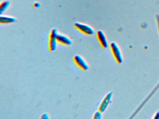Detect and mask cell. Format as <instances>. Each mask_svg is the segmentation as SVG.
<instances>
[{
    "instance_id": "9",
    "label": "cell",
    "mask_w": 159,
    "mask_h": 119,
    "mask_svg": "<svg viewBox=\"0 0 159 119\" xmlns=\"http://www.w3.org/2000/svg\"><path fill=\"white\" fill-rule=\"evenodd\" d=\"M10 5V2L8 1H4L0 5V14L1 15L4 13Z\"/></svg>"
},
{
    "instance_id": "3",
    "label": "cell",
    "mask_w": 159,
    "mask_h": 119,
    "mask_svg": "<svg viewBox=\"0 0 159 119\" xmlns=\"http://www.w3.org/2000/svg\"><path fill=\"white\" fill-rule=\"evenodd\" d=\"M74 27L82 33L88 35H93L94 33L93 29L87 24L80 22H76L74 24Z\"/></svg>"
},
{
    "instance_id": "10",
    "label": "cell",
    "mask_w": 159,
    "mask_h": 119,
    "mask_svg": "<svg viewBox=\"0 0 159 119\" xmlns=\"http://www.w3.org/2000/svg\"><path fill=\"white\" fill-rule=\"evenodd\" d=\"M102 118V112L98 110V111L96 112L94 114L93 118L94 119H101Z\"/></svg>"
},
{
    "instance_id": "4",
    "label": "cell",
    "mask_w": 159,
    "mask_h": 119,
    "mask_svg": "<svg viewBox=\"0 0 159 119\" xmlns=\"http://www.w3.org/2000/svg\"><path fill=\"white\" fill-rule=\"evenodd\" d=\"M112 95H113V94H112V92H109L106 95V96L105 97L104 99L102 100V102L99 105L98 110L102 112H103L107 110L109 105L111 102Z\"/></svg>"
},
{
    "instance_id": "2",
    "label": "cell",
    "mask_w": 159,
    "mask_h": 119,
    "mask_svg": "<svg viewBox=\"0 0 159 119\" xmlns=\"http://www.w3.org/2000/svg\"><path fill=\"white\" fill-rule=\"evenodd\" d=\"M58 33L57 29H53L50 33V38H49V48L51 51H54L57 47V36Z\"/></svg>"
},
{
    "instance_id": "12",
    "label": "cell",
    "mask_w": 159,
    "mask_h": 119,
    "mask_svg": "<svg viewBox=\"0 0 159 119\" xmlns=\"http://www.w3.org/2000/svg\"><path fill=\"white\" fill-rule=\"evenodd\" d=\"M156 22H157V27H158V33L159 34V15H156Z\"/></svg>"
},
{
    "instance_id": "8",
    "label": "cell",
    "mask_w": 159,
    "mask_h": 119,
    "mask_svg": "<svg viewBox=\"0 0 159 119\" xmlns=\"http://www.w3.org/2000/svg\"><path fill=\"white\" fill-rule=\"evenodd\" d=\"M16 21V19L9 16L1 15L0 17V23L2 24H10Z\"/></svg>"
},
{
    "instance_id": "1",
    "label": "cell",
    "mask_w": 159,
    "mask_h": 119,
    "mask_svg": "<svg viewBox=\"0 0 159 119\" xmlns=\"http://www.w3.org/2000/svg\"><path fill=\"white\" fill-rule=\"evenodd\" d=\"M110 47L116 62L118 64H121L123 61V58L120 46L115 42H112L111 43Z\"/></svg>"
},
{
    "instance_id": "11",
    "label": "cell",
    "mask_w": 159,
    "mask_h": 119,
    "mask_svg": "<svg viewBox=\"0 0 159 119\" xmlns=\"http://www.w3.org/2000/svg\"><path fill=\"white\" fill-rule=\"evenodd\" d=\"M49 118L50 117H49V114L47 113H43L41 117V119H49Z\"/></svg>"
},
{
    "instance_id": "14",
    "label": "cell",
    "mask_w": 159,
    "mask_h": 119,
    "mask_svg": "<svg viewBox=\"0 0 159 119\" xmlns=\"http://www.w3.org/2000/svg\"><path fill=\"white\" fill-rule=\"evenodd\" d=\"M34 6L35 7H38L40 6L39 4V3H36L34 4Z\"/></svg>"
},
{
    "instance_id": "13",
    "label": "cell",
    "mask_w": 159,
    "mask_h": 119,
    "mask_svg": "<svg viewBox=\"0 0 159 119\" xmlns=\"http://www.w3.org/2000/svg\"><path fill=\"white\" fill-rule=\"evenodd\" d=\"M153 119H159V111H158L155 115H154V117H153Z\"/></svg>"
},
{
    "instance_id": "7",
    "label": "cell",
    "mask_w": 159,
    "mask_h": 119,
    "mask_svg": "<svg viewBox=\"0 0 159 119\" xmlns=\"http://www.w3.org/2000/svg\"><path fill=\"white\" fill-rule=\"evenodd\" d=\"M57 41L58 42L65 45H70L72 43V40L68 36L61 33H58Z\"/></svg>"
},
{
    "instance_id": "5",
    "label": "cell",
    "mask_w": 159,
    "mask_h": 119,
    "mask_svg": "<svg viewBox=\"0 0 159 119\" xmlns=\"http://www.w3.org/2000/svg\"><path fill=\"white\" fill-rule=\"evenodd\" d=\"M74 61L75 64L83 70H87L89 68V66L84 59L80 55H76L74 56Z\"/></svg>"
},
{
    "instance_id": "6",
    "label": "cell",
    "mask_w": 159,
    "mask_h": 119,
    "mask_svg": "<svg viewBox=\"0 0 159 119\" xmlns=\"http://www.w3.org/2000/svg\"><path fill=\"white\" fill-rule=\"evenodd\" d=\"M97 36L100 45L104 48L108 47L109 46L108 42L104 32L102 30L98 31L97 33Z\"/></svg>"
}]
</instances>
